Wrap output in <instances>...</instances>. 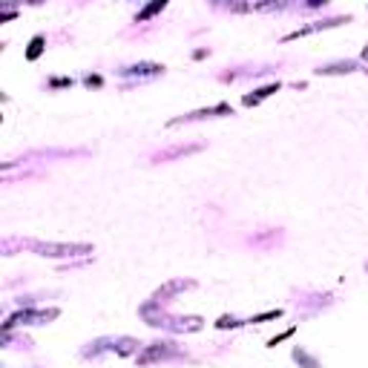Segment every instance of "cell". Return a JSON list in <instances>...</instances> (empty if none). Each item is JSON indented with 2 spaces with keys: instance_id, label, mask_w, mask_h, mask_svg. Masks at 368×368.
Wrapping results in <instances>:
<instances>
[{
  "instance_id": "cell-1",
  "label": "cell",
  "mask_w": 368,
  "mask_h": 368,
  "mask_svg": "<svg viewBox=\"0 0 368 368\" xmlns=\"http://www.w3.org/2000/svg\"><path fill=\"white\" fill-rule=\"evenodd\" d=\"M32 250L41 256H81V253H92L89 245H55V242H32Z\"/></svg>"
},
{
  "instance_id": "cell-6",
  "label": "cell",
  "mask_w": 368,
  "mask_h": 368,
  "mask_svg": "<svg viewBox=\"0 0 368 368\" xmlns=\"http://www.w3.org/2000/svg\"><path fill=\"white\" fill-rule=\"evenodd\" d=\"M161 9H164V3H152V6H147L144 12L138 15V21H147V17H150V15H156V12H161Z\"/></svg>"
},
{
  "instance_id": "cell-7",
  "label": "cell",
  "mask_w": 368,
  "mask_h": 368,
  "mask_svg": "<svg viewBox=\"0 0 368 368\" xmlns=\"http://www.w3.org/2000/svg\"><path fill=\"white\" fill-rule=\"evenodd\" d=\"M362 58H365V61H368V49H365V52H362Z\"/></svg>"
},
{
  "instance_id": "cell-4",
  "label": "cell",
  "mask_w": 368,
  "mask_h": 368,
  "mask_svg": "<svg viewBox=\"0 0 368 368\" xmlns=\"http://www.w3.org/2000/svg\"><path fill=\"white\" fill-rule=\"evenodd\" d=\"M357 69V64L354 61H345V64H334V66H325V69H319V75H337V72H354Z\"/></svg>"
},
{
  "instance_id": "cell-5",
  "label": "cell",
  "mask_w": 368,
  "mask_h": 368,
  "mask_svg": "<svg viewBox=\"0 0 368 368\" xmlns=\"http://www.w3.org/2000/svg\"><path fill=\"white\" fill-rule=\"evenodd\" d=\"M41 46H44V37H35V41H32V46H29V52H26V58L35 61L37 55H41Z\"/></svg>"
},
{
  "instance_id": "cell-3",
  "label": "cell",
  "mask_w": 368,
  "mask_h": 368,
  "mask_svg": "<svg viewBox=\"0 0 368 368\" xmlns=\"http://www.w3.org/2000/svg\"><path fill=\"white\" fill-rule=\"evenodd\" d=\"M124 75H159L164 72V66L159 64H138V66H130V69H121Z\"/></svg>"
},
{
  "instance_id": "cell-2",
  "label": "cell",
  "mask_w": 368,
  "mask_h": 368,
  "mask_svg": "<svg viewBox=\"0 0 368 368\" xmlns=\"http://www.w3.org/2000/svg\"><path fill=\"white\" fill-rule=\"evenodd\" d=\"M58 317V311H23V314H17V317H12L6 322V328H12L15 322H23V325H41V322H49V319Z\"/></svg>"
}]
</instances>
